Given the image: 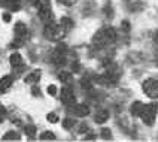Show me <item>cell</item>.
<instances>
[{
    "label": "cell",
    "instance_id": "1",
    "mask_svg": "<svg viewBox=\"0 0 158 142\" xmlns=\"http://www.w3.org/2000/svg\"><path fill=\"white\" fill-rule=\"evenodd\" d=\"M115 41H116V30L114 27H103L93 37V44L97 46H106L109 44H114Z\"/></svg>",
    "mask_w": 158,
    "mask_h": 142
},
{
    "label": "cell",
    "instance_id": "2",
    "mask_svg": "<svg viewBox=\"0 0 158 142\" xmlns=\"http://www.w3.org/2000/svg\"><path fill=\"white\" fill-rule=\"evenodd\" d=\"M66 28L61 26V24H54V23H49V24H46L45 27V32L44 35L49 39V41H58V39H61L63 36L66 35Z\"/></svg>",
    "mask_w": 158,
    "mask_h": 142
},
{
    "label": "cell",
    "instance_id": "3",
    "mask_svg": "<svg viewBox=\"0 0 158 142\" xmlns=\"http://www.w3.org/2000/svg\"><path fill=\"white\" fill-rule=\"evenodd\" d=\"M143 93L151 99H158V80L155 78H148L142 84Z\"/></svg>",
    "mask_w": 158,
    "mask_h": 142
},
{
    "label": "cell",
    "instance_id": "4",
    "mask_svg": "<svg viewBox=\"0 0 158 142\" xmlns=\"http://www.w3.org/2000/svg\"><path fill=\"white\" fill-rule=\"evenodd\" d=\"M155 114H157V106L155 105H152V103L145 105L143 111H142V114H140L142 121L146 126H152L155 123Z\"/></svg>",
    "mask_w": 158,
    "mask_h": 142
},
{
    "label": "cell",
    "instance_id": "5",
    "mask_svg": "<svg viewBox=\"0 0 158 142\" xmlns=\"http://www.w3.org/2000/svg\"><path fill=\"white\" fill-rule=\"evenodd\" d=\"M69 111L76 117H87L89 114V108L84 103H73L69 106Z\"/></svg>",
    "mask_w": 158,
    "mask_h": 142
},
{
    "label": "cell",
    "instance_id": "6",
    "mask_svg": "<svg viewBox=\"0 0 158 142\" xmlns=\"http://www.w3.org/2000/svg\"><path fill=\"white\" fill-rule=\"evenodd\" d=\"M60 97H61V102L64 105H69L70 106V105L75 103V94H73L72 88H69V87H63Z\"/></svg>",
    "mask_w": 158,
    "mask_h": 142
},
{
    "label": "cell",
    "instance_id": "7",
    "mask_svg": "<svg viewBox=\"0 0 158 142\" xmlns=\"http://www.w3.org/2000/svg\"><path fill=\"white\" fill-rule=\"evenodd\" d=\"M124 5L130 12H139L143 8L142 0H124Z\"/></svg>",
    "mask_w": 158,
    "mask_h": 142
},
{
    "label": "cell",
    "instance_id": "8",
    "mask_svg": "<svg viewBox=\"0 0 158 142\" xmlns=\"http://www.w3.org/2000/svg\"><path fill=\"white\" fill-rule=\"evenodd\" d=\"M0 5L5 8H9L10 11H19L21 8V3L18 0H0Z\"/></svg>",
    "mask_w": 158,
    "mask_h": 142
},
{
    "label": "cell",
    "instance_id": "9",
    "mask_svg": "<svg viewBox=\"0 0 158 142\" xmlns=\"http://www.w3.org/2000/svg\"><path fill=\"white\" fill-rule=\"evenodd\" d=\"M94 120H96V123H98V124L106 123V121L109 120V111H107V109H100V111L96 114Z\"/></svg>",
    "mask_w": 158,
    "mask_h": 142
},
{
    "label": "cell",
    "instance_id": "10",
    "mask_svg": "<svg viewBox=\"0 0 158 142\" xmlns=\"http://www.w3.org/2000/svg\"><path fill=\"white\" fill-rule=\"evenodd\" d=\"M143 103L142 102H134L131 105V108H130V112H131V115H134V117H140V114H142V111H143Z\"/></svg>",
    "mask_w": 158,
    "mask_h": 142
},
{
    "label": "cell",
    "instance_id": "11",
    "mask_svg": "<svg viewBox=\"0 0 158 142\" xmlns=\"http://www.w3.org/2000/svg\"><path fill=\"white\" fill-rule=\"evenodd\" d=\"M10 85H12V78L10 76H3L0 80V94L5 93V91H8V88Z\"/></svg>",
    "mask_w": 158,
    "mask_h": 142
},
{
    "label": "cell",
    "instance_id": "12",
    "mask_svg": "<svg viewBox=\"0 0 158 142\" xmlns=\"http://www.w3.org/2000/svg\"><path fill=\"white\" fill-rule=\"evenodd\" d=\"M9 63H10L12 66H15V67H17V66H21V64H23V57L18 53L12 54V55L9 57Z\"/></svg>",
    "mask_w": 158,
    "mask_h": 142
},
{
    "label": "cell",
    "instance_id": "13",
    "mask_svg": "<svg viewBox=\"0 0 158 142\" xmlns=\"http://www.w3.org/2000/svg\"><path fill=\"white\" fill-rule=\"evenodd\" d=\"M39 80H40V71H35L26 78V82L27 84H33V82H37Z\"/></svg>",
    "mask_w": 158,
    "mask_h": 142
},
{
    "label": "cell",
    "instance_id": "14",
    "mask_svg": "<svg viewBox=\"0 0 158 142\" xmlns=\"http://www.w3.org/2000/svg\"><path fill=\"white\" fill-rule=\"evenodd\" d=\"M58 80L61 81L63 84H70L72 82V75L69 72H60L58 73Z\"/></svg>",
    "mask_w": 158,
    "mask_h": 142
},
{
    "label": "cell",
    "instance_id": "15",
    "mask_svg": "<svg viewBox=\"0 0 158 142\" xmlns=\"http://www.w3.org/2000/svg\"><path fill=\"white\" fill-rule=\"evenodd\" d=\"M60 24H61L66 30H70L72 27H73V21H72L69 17H63L61 19H60Z\"/></svg>",
    "mask_w": 158,
    "mask_h": 142
},
{
    "label": "cell",
    "instance_id": "16",
    "mask_svg": "<svg viewBox=\"0 0 158 142\" xmlns=\"http://www.w3.org/2000/svg\"><path fill=\"white\" fill-rule=\"evenodd\" d=\"M40 139L42 141H54L55 139V135L52 132H44V133L40 135Z\"/></svg>",
    "mask_w": 158,
    "mask_h": 142
},
{
    "label": "cell",
    "instance_id": "17",
    "mask_svg": "<svg viewBox=\"0 0 158 142\" xmlns=\"http://www.w3.org/2000/svg\"><path fill=\"white\" fill-rule=\"evenodd\" d=\"M26 135L28 136V138H33L36 135V127L33 124H28L26 126Z\"/></svg>",
    "mask_w": 158,
    "mask_h": 142
},
{
    "label": "cell",
    "instance_id": "18",
    "mask_svg": "<svg viewBox=\"0 0 158 142\" xmlns=\"http://www.w3.org/2000/svg\"><path fill=\"white\" fill-rule=\"evenodd\" d=\"M9 139H15V141H18V139H19V135L15 133V132H8L6 136H3V141H9Z\"/></svg>",
    "mask_w": 158,
    "mask_h": 142
},
{
    "label": "cell",
    "instance_id": "19",
    "mask_svg": "<svg viewBox=\"0 0 158 142\" xmlns=\"http://www.w3.org/2000/svg\"><path fill=\"white\" fill-rule=\"evenodd\" d=\"M46 120H48L49 123H58V120H60V118H58V115H57V114L49 112V114L46 115Z\"/></svg>",
    "mask_w": 158,
    "mask_h": 142
},
{
    "label": "cell",
    "instance_id": "20",
    "mask_svg": "<svg viewBox=\"0 0 158 142\" xmlns=\"http://www.w3.org/2000/svg\"><path fill=\"white\" fill-rule=\"evenodd\" d=\"M102 138L103 139H110L112 138V132H110V129H102Z\"/></svg>",
    "mask_w": 158,
    "mask_h": 142
},
{
    "label": "cell",
    "instance_id": "21",
    "mask_svg": "<svg viewBox=\"0 0 158 142\" xmlns=\"http://www.w3.org/2000/svg\"><path fill=\"white\" fill-rule=\"evenodd\" d=\"M81 85H82L85 90H89L93 84H91V81H89V80H85V78H84V80H81Z\"/></svg>",
    "mask_w": 158,
    "mask_h": 142
},
{
    "label": "cell",
    "instance_id": "22",
    "mask_svg": "<svg viewBox=\"0 0 158 142\" xmlns=\"http://www.w3.org/2000/svg\"><path fill=\"white\" fill-rule=\"evenodd\" d=\"M73 124H75V121H73V120H70V118H66V120H64V124H63V127H64V129H72V127H73Z\"/></svg>",
    "mask_w": 158,
    "mask_h": 142
},
{
    "label": "cell",
    "instance_id": "23",
    "mask_svg": "<svg viewBox=\"0 0 158 142\" xmlns=\"http://www.w3.org/2000/svg\"><path fill=\"white\" fill-rule=\"evenodd\" d=\"M58 2L63 3V5H66V6H72V5L76 3V0H58Z\"/></svg>",
    "mask_w": 158,
    "mask_h": 142
},
{
    "label": "cell",
    "instance_id": "24",
    "mask_svg": "<svg viewBox=\"0 0 158 142\" xmlns=\"http://www.w3.org/2000/svg\"><path fill=\"white\" fill-rule=\"evenodd\" d=\"M48 93H49L51 96H55V94H57V87H55V85H49V87H48Z\"/></svg>",
    "mask_w": 158,
    "mask_h": 142
},
{
    "label": "cell",
    "instance_id": "25",
    "mask_svg": "<svg viewBox=\"0 0 158 142\" xmlns=\"http://www.w3.org/2000/svg\"><path fill=\"white\" fill-rule=\"evenodd\" d=\"M10 19H12V15H10L9 12H5V14H3V21H5V23H10Z\"/></svg>",
    "mask_w": 158,
    "mask_h": 142
},
{
    "label": "cell",
    "instance_id": "26",
    "mask_svg": "<svg viewBox=\"0 0 158 142\" xmlns=\"http://www.w3.org/2000/svg\"><path fill=\"white\" fill-rule=\"evenodd\" d=\"M72 71H73V72H79V64H78V63H72Z\"/></svg>",
    "mask_w": 158,
    "mask_h": 142
},
{
    "label": "cell",
    "instance_id": "27",
    "mask_svg": "<svg viewBox=\"0 0 158 142\" xmlns=\"http://www.w3.org/2000/svg\"><path fill=\"white\" fill-rule=\"evenodd\" d=\"M31 91H33V94H36V96H40V91H39V88H37V87H35Z\"/></svg>",
    "mask_w": 158,
    "mask_h": 142
},
{
    "label": "cell",
    "instance_id": "28",
    "mask_svg": "<svg viewBox=\"0 0 158 142\" xmlns=\"http://www.w3.org/2000/svg\"><path fill=\"white\" fill-rule=\"evenodd\" d=\"M5 114H6V112H5V108H3V106H0V118H2V117L5 115Z\"/></svg>",
    "mask_w": 158,
    "mask_h": 142
},
{
    "label": "cell",
    "instance_id": "29",
    "mask_svg": "<svg viewBox=\"0 0 158 142\" xmlns=\"http://www.w3.org/2000/svg\"><path fill=\"white\" fill-rule=\"evenodd\" d=\"M154 41H155V42L158 44V30L155 32V35H154Z\"/></svg>",
    "mask_w": 158,
    "mask_h": 142
}]
</instances>
